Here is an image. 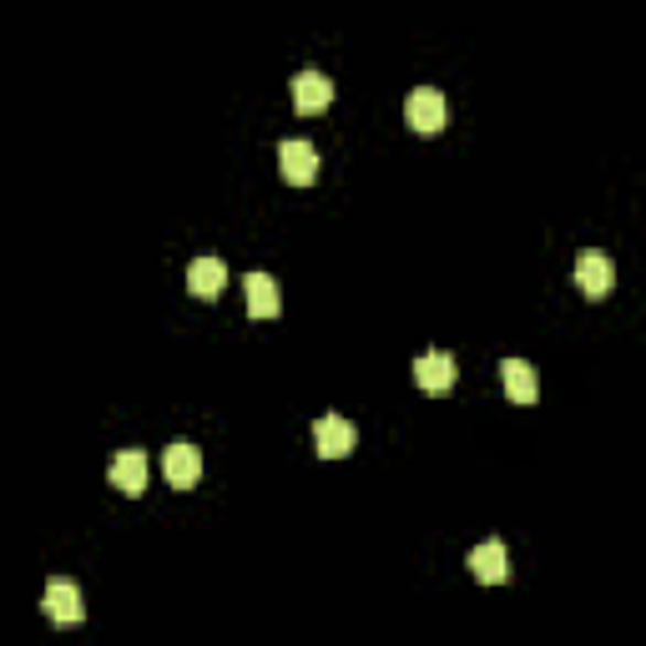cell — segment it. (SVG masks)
Listing matches in <instances>:
<instances>
[{"label":"cell","mask_w":646,"mask_h":646,"mask_svg":"<svg viewBox=\"0 0 646 646\" xmlns=\"http://www.w3.org/2000/svg\"><path fill=\"white\" fill-rule=\"evenodd\" d=\"M41 611H46L56 626H76L86 616L82 586H76V581H66V575H56V581L46 586V596H41Z\"/></svg>","instance_id":"obj_4"},{"label":"cell","mask_w":646,"mask_h":646,"mask_svg":"<svg viewBox=\"0 0 646 646\" xmlns=\"http://www.w3.org/2000/svg\"><path fill=\"white\" fill-rule=\"evenodd\" d=\"M243 293H248V313H252V319H273V313H278V283L268 273H248V278H243Z\"/></svg>","instance_id":"obj_13"},{"label":"cell","mask_w":646,"mask_h":646,"mask_svg":"<svg viewBox=\"0 0 646 646\" xmlns=\"http://www.w3.org/2000/svg\"><path fill=\"white\" fill-rule=\"evenodd\" d=\"M455 379H460V364H455V354H444V348H430V354L414 359V384L424 395H450Z\"/></svg>","instance_id":"obj_3"},{"label":"cell","mask_w":646,"mask_h":646,"mask_svg":"<svg viewBox=\"0 0 646 646\" xmlns=\"http://www.w3.org/2000/svg\"><path fill=\"white\" fill-rule=\"evenodd\" d=\"M329 101H334V82H329L323 72H313V66H309V72H299V76H293V107H299L303 117L323 111Z\"/></svg>","instance_id":"obj_9"},{"label":"cell","mask_w":646,"mask_h":646,"mask_svg":"<svg viewBox=\"0 0 646 646\" xmlns=\"http://www.w3.org/2000/svg\"><path fill=\"white\" fill-rule=\"evenodd\" d=\"M278 172H283V182H293V187H309V182L319 177V152H313V142L283 137V142H278Z\"/></svg>","instance_id":"obj_2"},{"label":"cell","mask_w":646,"mask_h":646,"mask_svg":"<svg viewBox=\"0 0 646 646\" xmlns=\"http://www.w3.org/2000/svg\"><path fill=\"white\" fill-rule=\"evenodd\" d=\"M313 450L323 460H344L354 450V424L344 414H319L313 419Z\"/></svg>","instance_id":"obj_7"},{"label":"cell","mask_w":646,"mask_h":646,"mask_svg":"<svg viewBox=\"0 0 646 646\" xmlns=\"http://www.w3.org/2000/svg\"><path fill=\"white\" fill-rule=\"evenodd\" d=\"M575 283H581V293H586V299H606L611 288H616V263H611L606 252L586 248L581 258H575Z\"/></svg>","instance_id":"obj_6"},{"label":"cell","mask_w":646,"mask_h":646,"mask_svg":"<svg viewBox=\"0 0 646 646\" xmlns=\"http://www.w3.org/2000/svg\"><path fill=\"white\" fill-rule=\"evenodd\" d=\"M162 475H168V485H177V491H192V485L203 480V455H197V444L172 440L168 450H162Z\"/></svg>","instance_id":"obj_5"},{"label":"cell","mask_w":646,"mask_h":646,"mask_svg":"<svg viewBox=\"0 0 646 646\" xmlns=\"http://www.w3.org/2000/svg\"><path fill=\"white\" fill-rule=\"evenodd\" d=\"M223 283H228V263H223V258H192L187 263V293H197V299H217Z\"/></svg>","instance_id":"obj_12"},{"label":"cell","mask_w":646,"mask_h":646,"mask_svg":"<svg viewBox=\"0 0 646 646\" xmlns=\"http://www.w3.org/2000/svg\"><path fill=\"white\" fill-rule=\"evenodd\" d=\"M147 470H152V465H147L142 450H121V455L111 460L107 475H111V485H117L121 495H142L147 491Z\"/></svg>","instance_id":"obj_11"},{"label":"cell","mask_w":646,"mask_h":646,"mask_svg":"<svg viewBox=\"0 0 646 646\" xmlns=\"http://www.w3.org/2000/svg\"><path fill=\"white\" fill-rule=\"evenodd\" d=\"M500 379H505V395H510V405H536V399H540V374H536V364H526V359H500Z\"/></svg>","instance_id":"obj_8"},{"label":"cell","mask_w":646,"mask_h":646,"mask_svg":"<svg viewBox=\"0 0 646 646\" xmlns=\"http://www.w3.org/2000/svg\"><path fill=\"white\" fill-rule=\"evenodd\" d=\"M470 575L485 581V586H500L510 566H505V540H480L475 551H470Z\"/></svg>","instance_id":"obj_10"},{"label":"cell","mask_w":646,"mask_h":646,"mask_svg":"<svg viewBox=\"0 0 646 646\" xmlns=\"http://www.w3.org/2000/svg\"><path fill=\"white\" fill-rule=\"evenodd\" d=\"M405 121L414 127L419 137H434L450 127V101H444V91H434V86H414L405 101Z\"/></svg>","instance_id":"obj_1"}]
</instances>
